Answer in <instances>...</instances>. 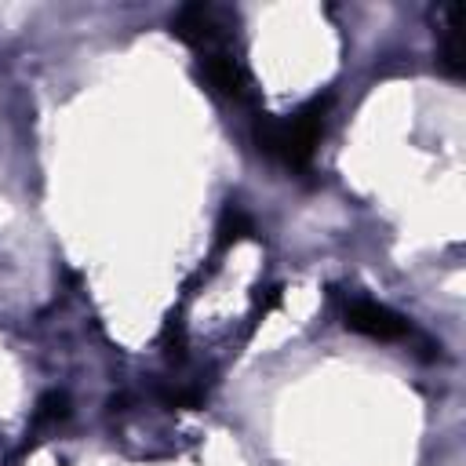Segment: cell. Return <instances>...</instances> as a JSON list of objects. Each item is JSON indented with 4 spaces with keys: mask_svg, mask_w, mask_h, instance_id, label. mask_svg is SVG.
<instances>
[{
    "mask_svg": "<svg viewBox=\"0 0 466 466\" xmlns=\"http://www.w3.org/2000/svg\"><path fill=\"white\" fill-rule=\"evenodd\" d=\"M324 109H328V102H309L284 116H258V124H255L258 149L269 153L273 160H280L284 167H306L324 135Z\"/></svg>",
    "mask_w": 466,
    "mask_h": 466,
    "instance_id": "cell-1",
    "label": "cell"
},
{
    "mask_svg": "<svg viewBox=\"0 0 466 466\" xmlns=\"http://www.w3.org/2000/svg\"><path fill=\"white\" fill-rule=\"evenodd\" d=\"M197 73H200V80H204L215 95H222V98H229V102L251 98V73H248L244 58L233 55V44L197 55Z\"/></svg>",
    "mask_w": 466,
    "mask_h": 466,
    "instance_id": "cell-2",
    "label": "cell"
},
{
    "mask_svg": "<svg viewBox=\"0 0 466 466\" xmlns=\"http://www.w3.org/2000/svg\"><path fill=\"white\" fill-rule=\"evenodd\" d=\"M171 29H175V36H178L182 44H189L197 55L215 51V47H229V22H226V15H222L218 7H211V4H186V7L175 15Z\"/></svg>",
    "mask_w": 466,
    "mask_h": 466,
    "instance_id": "cell-3",
    "label": "cell"
},
{
    "mask_svg": "<svg viewBox=\"0 0 466 466\" xmlns=\"http://www.w3.org/2000/svg\"><path fill=\"white\" fill-rule=\"evenodd\" d=\"M342 320H346L350 331L368 335V339H379V342H400V339L411 335V324L400 313H393L390 306H382L375 299H360V295L346 302Z\"/></svg>",
    "mask_w": 466,
    "mask_h": 466,
    "instance_id": "cell-4",
    "label": "cell"
},
{
    "mask_svg": "<svg viewBox=\"0 0 466 466\" xmlns=\"http://www.w3.org/2000/svg\"><path fill=\"white\" fill-rule=\"evenodd\" d=\"M462 7L448 4L437 11V58L448 76H462Z\"/></svg>",
    "mask_w": 466,
    "mask_h": 466,
    "instance_id": "cell-5",
    "label": "cell"
},
{
    "mask_svg": "<svg viewBox=\"0 0 466 466\" xmlns=\"http://www.w3.org/2000/svg\"><path fill=\"white\" fill-rule=\"evenodd\" d=\"M66 397L62 393H47L44 400H40V408H36V422L40 426H47V422H58V419H66Z\"/></svg>",
    "mask_w": 466,
    "mask_h": 466,
    "instance_id": "cell-6",
    "label": "cell"
}]
</instances>
